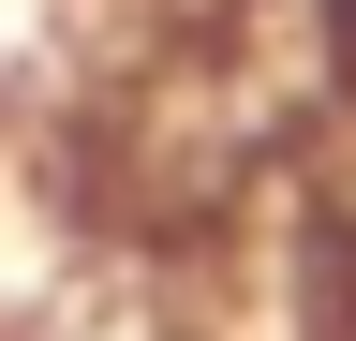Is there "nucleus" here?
Here are the masks:
<instances>
[{
    "label": "nucleus",
    "instance_id": "nucleus-1",
    "mask_svg": "<svg viewBox=\"0 0 356 341\" xmlns=\"http://www.w3.org/2000/svg\"><path fill=\"white\" fill-rule=\"evenodd\" d=\"M312 30H327V74H341V104H356V0H312Z\"/></svg>",
    "mask_w": 356,
    "mask_h": 341
}]
</instances>
